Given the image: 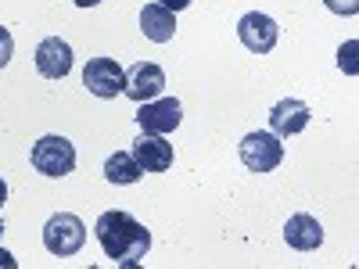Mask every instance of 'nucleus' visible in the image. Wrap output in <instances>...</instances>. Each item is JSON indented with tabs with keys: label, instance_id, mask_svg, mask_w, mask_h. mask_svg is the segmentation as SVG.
Returning <instances> with one entry per match:
<instances>
[{
	"label": "nucleus",
	"instance_id": "nucleus-13",
	"mask_svg": "<svg viewBox=\"0 0 359 269\" xmlns=\"http://www.w3.org/2000/svg\"><path fill=\"white\" fill-rule=\"evenodd\" d=\"M140 29H144V36L151 40V43H169L172 33H176V15L169 8H162L158 0H155V4H144Z\"/></svg>",
	"mask_w": 359,
	"mask_h": 269
},
{
	"label": "nucleus",
	"instance_id": "nucleus-16",
	"mask_svg": "<svg viewBox=\"0 0 359 269\" xmlns=\"http://www.w3.org/2000/svg\"><path fill=\"white\" fill-rule=\"evenodd\" d=\"M11 54H15V40H11L8 29L0 25V69H4V65L11 62Z\"/></svg>",
	"mask_w": 359,
	"mask_h": 269
},
{
	"label": "nucleus",
	"instance_id": "nucleus-20",
	"mask_svg": "<svg viewBox=\"0 0 359 269\" xmlns=\"http://www.w3.org/2000/svg\"><path fill=\"white\" fill-rule=\"evenodd\" d=\"M76 4H79V8H97L101 0H76Z\"/></svg>",
	"mask_w": 359,
	"mask_h": 269
},
{
	"label": "nucleus",
	"instance_id": "nucleus-3",
	"mask_svg": "<svg viewBox=\"0 0 359 269\" xmlns=\"http://www.w3.org/2000/svg\"><path fill=\"white\" fill-rule=\"evenodd\" d=\"M33 165L36 172L50 176V179H62L76 169V147L65 140V137H40L33 144Z\"/></svg>",
	"mask_w": 359,
	"mask_h": 269
},
{
	"label": "nucleus",
	"instance_id": "nucleus-4",
	"mask_svg": "<svg viewBox=\"0 0 359 269\" xmlns=\"http://www.w3.org/2000/svg\"><path fill=\"white\" fill-rule=\"evenodd\" d=\"M83 86L90 90L94 97L111 101L126 90V72L115 57H90L86 69H83Z\"/></svg>",
	"mask_w": 359,
	"mask_h": 269
},
{
	"label": "nucleus",
	"instance_id": "nucleus-14",
	"mask_svg": "<svg viewBox=\"0 0 359 269\" xmlns=\"http://www.w3.org/2000/svg\"><path fill=\"white\" fill-rule=\"evenodd\" d=\"M140 176L144 172H140V165H137V158L130 151H115L104 162V179H108V184H115V187H130V184H137Z\"/></svg>",
	"mask_w": 359,
	"mask_h": 269
},
{
	"label": "nucleus",
	"instance_id": "nucleus-11",
	"mask_svg": "<svg viewBox=\"0 0 359 269\" xmlns=\"http://www.w3.org/2000/svg\"><path fill=\"white\" fill-rule=\"evenodd\" d=\"M133 158L140 172H165L172 165V144L158 133H140L133 144Z\"/></svg>",
	"mask_w": 359,
	"mask_h": 269
},
{
	"label": "nucleus",
	"instance_id": "nucleus-7",
	"mask_svg": "<svg viewBox=\"0 0 359 269\" xmlns=\"http://www.w3.org/2000/svg\"><path fill=\"white\" fill-rule=\"evenodd\" d=\"M237 36H241V43L252 54H269V50L277 47V40H280V29H277V22L269 18V15L248 11L241 22H237Z\"/></svg>",
	"mask_w": 359,
	"mask_h": 269
},
{
	"label": "nucleus",
	"instance_id": "nucleus-17",
	"mask_svg": "<svg viewBox=\"0 0 359 269\" xmlns=\"http://www.w3.org/2000/svg\"><path fill=\"white\" fill-rule=\"evenodd\" d=\"M327 8H331L334 15H355L359 11V0H323Z\"/></svg>",
	"mask_w": 359,
	"mask_h": 269
},
{
	"label": "nucleus",
	"instance_id": "nucleus-6",
	"mask_svg": "<svg viewBox=\"0 0 359 269\" xmlns=\"http://www.w3.org/2000/svg\"><path fill=\"white\" fill-rule=\"evenodd\" d=\"M180 118H184V104L176 97H155V101H144L140 111H137V126L140 133H172L180 126Z\"/></svg>",
	"mask_w": 359,
	"mask_h": 269
},
{
	"label": "nucleus",
	"instance_id": "nucleus-5",
	"mask_svg": "<svg viewBox=\"0 0 359 269\" xmlns=\"http://www.w3.org/2000/svg\"><path fill=\"white\" fill-rule=\"evenodd\" d=\"M241 162H245V169H252V172H273V169L284 162V144H280V137H277V133H266V130L248 133V137L241 140Z\"/></svg>",
	"mask_w": 359,
	"mask_h": 269
},
{
	"label": "nucleus",
	"instance_id": "nucleus-15",
	"mask_svg": "<svg viewBox=\"0 0 359 269\" xmlns=\"http://www.w3.org/2000/svg\"><path fill=\"white\" fill-rule=\"evenodd\" d=\"M355 50H359V43H355V40H348V43L338 50V65H341L348 76H355Z\"/></svg>",
	"mask_w": 359,
	"mask_h": 269
},
{
	"label": "nucleus",
	"instance_id": "nucleus-10",
	"mask_svg": "<svg viewBox=\"0 0 359 269\" xmlns=\"http://www.w3.org/2000/svg\"><path fill=\"white\" fill-rule=\"evenodd\" d=\"M36 72L43 79H65L72 72V47L62 36H47L36 47Z\"/></svg>",
	"mask_w": 359,
	"mask_h": 269
},
{
	"label": "nucleus",
	"instance_id": "nucleus-8",
	"mask_svg": "<svg viewBox=\"0 0 359 269\" xmlns=\"http://www.w3.org/2000/svg\"><path fill=\"white\" fill-rule=\"evenodd\" d=\"M162 90H165V72H162L155 62H137V65L126 72V90H123V94H126L130 101H137V104L155 101Z\"/></svg>",
	"mask_w": 359,
	"mask_h": 269
},
{
	"label": "nucleus",
	"instance_id": "nucleus-2",
	"mask_svg": "<svg viewBox=\"0 0 359 269\" xmlns=\"http://www.w3.org/2000/svg\"><path fill=\"white\" fill-rule=\"evenodd\" d=\"M83 241H86V226H83V219L72 216V212H57V216H50L47 226H43V248H47L50 255H57V258L79 255Z\"/></svg>",
	"mask_w": 359,
	"mask_h": 269
},
{
	"label": "nucleus",
	"instance_id": "nucleus-19",
	"mask_svg": "<svg viewBox=\"0 0 359 269\" xmlns=\"http://www.w3.org/2000/svg\"><path fill=\"white\" fill-rule=\"evenodd\" d=\"M0 265H8V269H15V258L4 251V248H0Z\"/></svg>",
	"mask_w": 359,
	"mask_h": 269
},
{
	"label": "nucleus",
	"instance_id": "nucleus-22",
	"mask_svg": "<svg viewBox=\"0 0 359 269\" xmlns=\"http://www.w3.org/2000/svg\"><path fill=\"white\" fill-rule=\"evenodd\" d=\"M0 233H4V223H0Z\"/></svg>",
	"mask_w": 359,
	"mask_h": 269
},
{
	"label": "nucleus",
	"instance_id": "nucleus-21",
	"mask_svg": "<svg viewBox=\"0 0 359 269\" xmlns=\"http://www.w3.org/2000/svg\"><path fill=\"white\" fill-rule=\"evenodd\" d=\"M4 201H8V184L0 179V205H4Z\"/></svg>",
	"mask_w": 359,
	"mask_h": 269
},
{
	"label": "nucleus",
	"instance_id": "nucleus-18",
	"mask_svg": "<svg viewBox=\"0 0 359 269\" xmlns=\"http://www.w3.org/2000/svg\"><path fill=\"white\" fill-rule=\"evenodd\" d=\"M158 4H162V8H169V11L176 15V11H184V8H191V0H158Z\"/></svg>",
	"mask_w": 359,
	"mask_h": 269
},
{
	"label": "nucleus",
	"instance_id": "nucleus-1",
	"mask_svg": "<svg viewBox=\"0 0 359 269\" xmlns=\"http://www.w3.org/2000/svg\"><path fill=\"white\" fill-rule=\"evenodd\" d=\"M94 233L101 241V251L118 262V265H137L147 251H151V233L140 219H133L123 208H111L94 223Z\"/></svg>",
	"mask_w": 359,
	"mask_h": 269
},
{
	"label": "nucleus",
	"instance_id": "nucleus-9",
	"mask_svg": "<svg viewBox=\"0 0 359 269\" xmlns=\"http://www.w3.org/2000/svg\"><path fill=\"white\" fill-rule=\"evenodd\" d=\"M309 104L306 101H298V97H284L277 101L273 108H269V133H277V137H294V133H302L309 126Z\"/></svg>",
	"mask_w": 359,
	"mask_h": 269
},
{
	"label": "nucleus",
	"instance_id": "nucleus-12",
	"mask_svg": "<svg viewBox=\"0 0 359 269\" xmlns=\"http://www.w3.org/2000/svg\"><path fill=\"white\" fill-rule=\"evenodd\" d=\"M284 241H287V248H294V251H316V248L323 244V226H320L316 216L298 212V216H291V219L284 223Z\"/></svg>",
	"mask_w": 359,
	"mask_h": 269
}]
</instances>
